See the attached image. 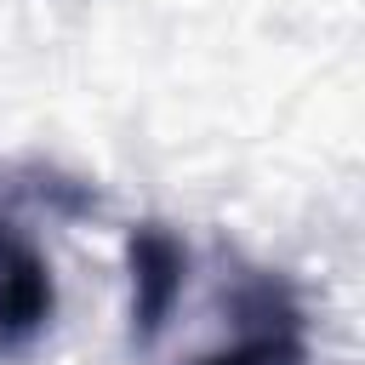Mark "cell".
Returning a JSON list of instances; mask_svg holds the SVG:
<instances>
[{"instance_id": "cell-1", "label": "cell", "mask_w": 365, "mask_h": 365, "mask_svg": "<svg viewBox=\"0 0 365 365\" xmlns=\"http://www.w3.org/2000/svg\"><path fill=\"white\" fill-rule=\"evenodd\" d=\"M131 285H137V331L154 336L182 291V245L160 228L131 234Z\"/></svg>"}]
</instances>
